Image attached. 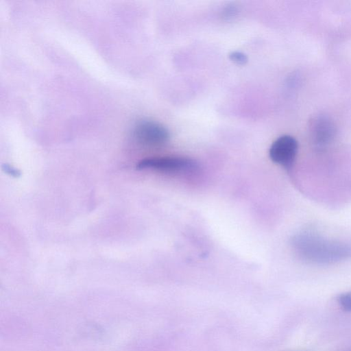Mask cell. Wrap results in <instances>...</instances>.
I'll return each mask as SVG.
<instances>
[{
    "mask_svg": "<svg viewBox=\"0 0 351 351\" xmlns=\"http://www.w3.org/2000/svg\"><path fill=\"white\" fill-rule=\"evenodd\" d=\"M292 245L302 259L314 263L328 264L351 256V246L328 240L313 232H302L292 239Z\"/></svg>",
    "mask_w": 351,
    "mask_h": 351,
    "instance_id": "1",
    "label": "cell"
},
{
    "mask_svg": "<svg viewBox=\"0 0 351 351\" xmlns=\"http://www.w3.org/2000/svg\"><path fill=\"white\" fill-rule=\"evenodd\" d=\"M198 167L196 161L185 157L146 158L138 163L139 170L152 169L163 172H180L195 170Z\"/></svg>",
    "mask_w": 351,
    "mask_h": 351,
    "instance_id": "2",
    "label": "cell"
},
{
    "mask_svg": "<svg viewBox=\"0 0 351 351\" xmlns=\"http://www.w3.org/2000/svg\"><path fill=\"white\" fill-rule=\"evenodd\" d=\"M134 136L139 143L147 146L162 145L170 137L169 130L164 125L149 119H143L136 123Z\"/></svg>",
    "mask_w": 351,
    "mask_h": 351,
    "instance_id": "3",
    "label": "cell"
},
{
    "mask_svg": "<svg viewBox=\"0 0 351 351\" xmlns=\"http://www.w3.org/2000/svg\"><path fill=\"white\" fill-rule=\"evenodd\" d=\"M298 143L289 135H283L278 138L271 144L269 155L271 160L285 168H290L296 156Z\"/></svg>",
    "mask_w": 351,
    "mask_h": 351,
    "instance_id": "4",
    "label": "cell"
},
{
    "mask_svg": "<svg viewBox=\"0 0 351 351\" xmlns=\"http://www.w3.org/2000/svg\"><path fill=\"white\" fill-rule=\"evenodd\" d=\"M335 129L332 123L326 118L315 121L313 127V140L318 149L326 147L333 139Z\"/></svg>",
    "mask_w": 351,
    "mask_h": 351,
    "instance_id": "5",
    "label": "cell"
},
{
    "mask_svg": "<svg viewBox=\"0 0 351 351\" xmlns=\"http://www.w3.org/2000/svg\"><path fill=\"white\" fill-rule=\"evenodd\" d=\"M338 302L343 309L351 311V291L344 293L338 298Z\"/></svg>",
    "mask_w": 351,
    "mask_h": 351,
    "instance_id": "6",
    "label": "cell"
},
{
    "mask_svg": "<svg viewBox=\"0 0 351 351\" xmlns=\"http://www.w3.org/2000/svg\"><path fill=\"white\" fill-rule=\"evenodd\" d=\"M230 59L237 64H243L247 61V56L241 51H232L229 55Z\"/></svg>",
    "mask_w": 351,
    "mask_h": 351,
    "instance_id": "7",
    "label": "cell"
}]
</instances>
